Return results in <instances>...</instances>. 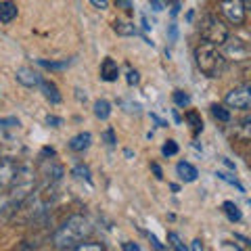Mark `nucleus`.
Masks as SVG:
<instances>
[{"label": "nucleus", "mask_w": 251, "mask_h": 251, "mask_svg": "<svg viewBox=\"0 0 251 251\" xmlns=\"http://www.w3.org/2000/svg\"><path fill=\"white\" fill-rule=\"evenodd\" d=\"M122 249H126V251H138L140 247L136 245V243H124V245H122Z\"/></svg>", "instance_id": "nucleus-33"}, {"label": "nucleus", "mask_w": 251, "mask_h": 251, "mask_svg": "<svg viewBox=\"0 0 251 251\" xmlns=\"http://www.w3.org/2000/svg\"><path fill=\"white\" fill-rule=\"evenodd\" d=\"M149 239H151V243H153V245H155V249H159V251H163V249H166V245H161V243H159V241H157V239L153 237V234H149Z\"/></svg>", "instance_id": "nucleus-34"}, {"label": "nucleus", "mask_w": 251, "mask_h": 251, "mask_svg": "<svg viewBox=\"0 0 251 251\" xmlns=\"http://www.w3.org/2000/svg\"><path fill=\"white\" fill-rule=\"evenodd\" d=\"M195 63H197V69L205 75V77H220L226 69V59L224 54L218 50V46L209 44V42H201L197 49H195Z\"/></svg>", "instance_id": "nucleus-3"}, {"label": "nucleus", "mask_w": 251, "mask_h": 251, "mask_svg": "<svg viewBox=\"0 0 251 251\" xmlns=\"http://www.w3.org/2000/svg\"><path fill=\"white\" fill-rule=\"evenodd\" d=\"M94 115H97L99 120H107V117L111 115V103L105 99H99L97 103H94Z\"/></svg>", "instance_id": "nucleus-16"}, {"label": "nucleus", "mask_w": 251, "mask_h": 251, "mask_svg": "<svg viewBox=\"0 0 251 251\" xmlns=\"http://www.w3.org/2000/svg\"><path fill=\"white\" fill-rule=\"evenodd\" d=\"M220 13L226 19V23H230L234 27L245 25L247 19V9L243 6L241 0H220Z\"/></svg>", "instance_id": "nucleus-6"}, {"label": "nucleus", "mask_w": 251, "mask_h": 251, "mask_svg": "<svg viewBox=\"0 0 251 251\" xmlns=\"http://www.w3.org/2000/svg\"><path fill=\"white\" fill-rule=\"evenodd\" d=\"M224 103H226V107H230V109L247 111V109L251 107V88L245 84V86H239V88L230 90L228 94H226Z\"/></svg>", "instance_id": "nucleus-8"}, {"label": "nucleus", "mask_w": 251, "mask_h": 251, "mask_svg": "<svg viewBox=\"0 0 251 251\" xmlns=\"http://www.w3.org/2000/svg\"><path fill=\"white\" fill-rule=\"evenodd\" d=\"M117 77H120V65H117L111 57L103 59V63H100V80L103 82H115Z\"/></svg>", "instance_id": "nucleus-10"}, {"label": "nucleus", "mask_w": 251, "mask_h": 251, "mask_svg": "<svg viewBox=\"0 0 251 251\" xmlns=\"http://www.w3.org/2000/svg\"><path fill=\"white\" fill-rule=\"evenodd\" d=\"M46 124L52 126V128H59V126L63 124V120H61V117H57V115H49V117H46Z\"/></svg>", "instance_id": "nucleus-30"}, {"label": "nucleus", "mask_w": 251, "mask_h": 251, "mask_svg": "<svg viewBox=\"0 0 251 251\" xmlns=\"http://www.w3.org/2000/svg\"><path fill=\"white\" fill-rule=\"evenodd\" d=\"M19 163L13 159H0V214L6 211V193L11 188V182L17 174Z\"/></svg>", "instance_id": "nucleus-5"}, {"label": "nucleus", "mask_w": 251, "mask_h": 251, "mask_svg": "<svg viewBox=\"0 0 251 251\" xmlns=\"http://www.w3.org/2000/svg\"><path fill=\"white\" fill-rule=\"evenodd\" d=\"M193 251H203V243L197 239V241H193V245H191Z\"/></svg>", "instance_id": "nucleus-35"}, {"label": "nucleus", "mask_w": 251, "mask_h": 251, "mask_svg": "<svg viewBox=\"0 0 251 251\" xmlns=\"http://www.w3.org/2000/svg\"><path fill=\"white\" fill-rule=\"evenodd\" d=\"M100 138L105 140L107 147H115V145H117V136H115V130H113V128H107L103 134H100Z\"/></svg>", "instance_id": "nucleus-24"}, {"label": "nucleus", "mask_w": 251, "mask_h": 251, "mask_svg": "<svg viewBox=\"0 0 251 251\" xmlns=\"http://www.w3.org/2000/svg\"><path fill=\"white\" fill-rule=\"evenodd\" d=\"M186 120H188V124L193 126V132H195V134H199V132L203 130V122H201V115H199L197 111H188V113H186Z\"/></svg>", "instance_id": "nucleus-19"}, {"label": "nucleus", "mask_w": 251, "mask_h": 251, "mask_svg": "<svg viewBox=\"0 0 251 251\" xmlns=\"http://www.w3.org/2000/svg\"><path fill=\"white\" fill-rule=\"evenodd\" d=\"M15 80H17L21 86H25V88H36V86H40L42 75L38 72H34L31 67H19L17 74H15Z\"/></svg>", "instance_id": "nucleus-9"}, {"label": "nucleus", "mask_w": 251, "mask_h": 251, "mask_svg": "<svg viewBox=\"0 0 251 251\" xmlns=\"http://www.w3.org/2000/svg\"><path fill=\"white\" fill-rule=\"evenodd\" d=\"M172 99H174V103H176L178 107H186L188 103H191V97H188L186 92H182V90H176Z\"/></svg>", "instance_id": "nucleus-23"}, {"label": "nucleus", "mask_w": 251, "mask_h": 251, "mask_svg": "<svg viewBox=\"0 0 251 251\" xmlns=\"http://www.w3.org/2000/svg\"><path fill=\"white\" fill-rule=\"evenodd\" d=\"M92 224L82 214H74L52 232V245L57 249H75L82 241L90 239Z\"/></svg>", "instance_id": "nucleus-1"}, {"label": "nucleus", "mask_w": 251, "mask_h": 251, "mask_svg": "<svg viewBox=\"0 0 251 251\" xmlns=\"http://www.w3.org/2000/svg\"><path fill=\"white\" fill-rule=\"evenodd\" d=\"M40 90H42V94H44V99L46 100H50L52 105H59L61 103V92H59V88H57V84L54 82H50V80H40Z\"/></svg>", "instance_id": "nucleus-11"}, {"label": "nucleus", "mask_w": 251, "mask_h": 251, "mask_svg": "<svg viewBox=\"0 0 251 251\" xmlns=\"http://www.w3.org/2000/svg\"><path fill=\"white\" fill-rule=\"evenodd\" d=\"M241 2H243V6H245V9H249V6H251V0H241Z\"/></svg>", "instance_id": "nucleus-38"}, {"label": "nucleus", "mask_w": 251, "mask_h": 251, "mask_svg": "<svg viewBox=\"0 0 251 251\" xmlns=\"http://www.w3.org/2000/svg\"><path fill=\"white\" fill-rule=\"evenodd\" d=\"M90 145H92V134L90 132H80V134H75L72 140H69V149L75 151V153L86 151Z\"/></svg>", "instance_id": "nucleus-13"}, {"label": "nucleus", "mask_w": 251, "mask_h": 251, "mask_svg": "<svg viewBox=\"0 0 251 251\" xmlns=\"http://www.w3.org/2000/svg\"><path fill=\"white\" fill-rule=\"evenodd\" d=\"M42 67H46V69H65L67 65H69V61H63V63H49V61H38Z\"/></svg>", "instance_id": "nucleus-27"}, {"label": "nucleus", "mask_w": 251, "mask_h": 251, "mask_svg": "<svg viewBox=\"0 0 251 251\" xmlns=\"http://www.w3.org/2000/svg\"><path fill=\"white\" fill-rule=\"evenodd\" d=\"M176 174H178V178L182 180V182H195L197 176H199V172H197V168H195V166H191L188 161H180L176 166Z\"/></svg>", "instance_id": "nucleus-12"}, {"label": "nucleus", "mask_w": 251, "mask_h": 251, "mask_svg": "<svg viewBox=\"0 0 251 251\" xmlns=\"http://www.w3.org/2000/svg\"><path fill=\"white\" fill-rule=\"evenodd\" d=\"M168 243H170V245L174 247L176 251H186V249H188L184 243H182V239H180L176 232H168Z\"/></svg>", "instance_id": "nucleus-20"}, {"label": "nucleus", "mask_w": 251, "mask_h": 251, "mask_svg": "<svg viewBox=\"0 0 251 251\" xmlns=\"http://www.w3.org/2000/svg\"><path fill=\"white\" fill-rule=\"evenodd\" d=\"M74 176L84 178L86 182H90V170L86 168V166H75V168H74Z\"/></svg>", "instance_id": "nucleus-25"}, {"label": "nucleus", "mask_w": 251, "mask_h": 251, "mask_svg": "<svg viewBox=\"0 0 251 251\" xmlns=\"http://www.w3.org/2000/svg\"><path fill=\"white\" fill-rule=\"evenodd\" d=\"M161 153L166 157H174L178 153V143L176 140H166V145L161 147Z\"/></svg>", "instance_id": "nucleus-22"}, {"label": "nucleus", "mask_w": 251, "mask_h": 251, "mask_svg": "<svg viewBox=\"0 0 251 251\" xmlns=\"http://www.w3.org/2000/svg\"><path fill=\"white\" fill-rule=\"evenodd\" d=\"M234 239H239L241 243H245V245H249V241H247L245 237H241V234H234Z\"/></svg>", "instance_id": "nucleus-37"}, {"label": "nucleus", "mask_w": 251, "mask_h": 251, "mask_svg": "<svg viewBox=\"0 0 251 251\" xmlns=\"http://www.w3.org/2000/svg\"><path fill=\"white\" fill-rule=\"evenodd\" d=\"M17 17V4L13 0H2L0 2V23H11Z\"/></svg>", "instance_id": "nucleus-14"}, {"label": "nucleus", "mask_w": 251, "mask_h": 251, "mask_svg": "<svg viewBox=\"0 0 251 251\" xmlns=\"http://www.w3.org/2000/svg\"><path fill=\"white\" fill-rule=\"evenodd\" d=\"M211 115H214L218 122H224V124H228L230 117H232L230 115V109H226L224 105H218V103L211 105Z\"/></svg>", "instance_id": "nucleus-18"}, {"label": "nucleus", "mask_w": 251, "mask_h": 251, "mask_svg": "<svg viewBox=\"0 0 251 251\" xmlns=\"http://www.w3.org/2000/svg\"><path fill=\"white\" fill-rule=\"evenodd\" d=\"M36 191V172L31 166H19L15 174L11 188L6 193V211H19L23 203L29 199V195Z\"/></svg>", "instance_id": "nucleus-2"}, {"label": "nucleus", "mask_w": 251, "mask_h": 251, "mask_svg": "<svg viewBox=\"0 0 251 251\" xmlns=\"http://www.w3.org/2000/svg\"><path fill=\"white\" fill-rule=\"evenodd\" d=\"M75 249H77V251H103L105 245H100V243H90L88 239H86V241H82Z\"/></svg>", "instance_id": "nucleus-21"}, {"label": "nucleus", "mask_w": 251, "mask_h": 251, "mask_svg": "<svg viewBox=\"0 0 251 251\" xmlns=\"http://www.w3.org/2000/svg\"><path fill=\"white\" fill-rule=\"evenodd\" d=\"M222 46H224V52H222L224 59H230V61H247L251 57V49H249V44L243 40V38L228 36Z\"/></svg>", "instance_id": "nucleus-7"}, {"label": "nucleus", "mask_w": 251, "mask_h": 251, "mask_svg": "<svg viewBox=\"0 0 251 251\" xmlns=\"http://www.w3.org/2000/svg\"><path fill=\"white\" fill-rule=\"evenodd\" d=\"M170 38H172V40H176V25L170 27Z\"/></svg>", "instance_id": "nucleus-36"}, {"label": "nucleus", "mask_w": 251, "mask_h": 251, "mask_svg": "<svg viewBox=\"0 0 251 251\" xmlns=\"http://www.w3.org/2000/svg\"><path fill=\"white\" fill-rule=\"evenodd\" d=\"M90 2H92L94 6H97V9H100V11L107 9V6H109V0H90Z\"/></svg>", "instance_id": "nucleus-32"}, {"label": "nucleus", "mask_w": 251, "mask_h": 251, "mask_svg": "<svg viewBox=\"0 0 251 251\" xmlns=\"http://www.w3.org/2000/svg\"><path fill=\"white\" fill-rule=\"evenodd\" d=\"M199 34L203 38V42H209L214 46H222L226 42V38L230 36V27L222 17L218 15H205L201 19L199 25Z\"/></svg>", "instance_id": "nucleus-4"}, {"label": "nucleus", "mask_w": 251, "mask_h": 251, "mask_svg": "<svg viewBox=\"0 0 251 251\" xmlns=\"http://www.w3.org/2000/svg\"><path fill=\"white\" fill-rule=\"evenodd\" d=\"M216 176H218V178H222V180H226V182H228V184H232V186H237L241 193H245V188H243V186L237 182V178H232V176H228V174H224V172H218Z\"/></svg>", "instance_id": "nucleus-26"}, {"label": "nucleus", "mask_w": 251, "mask_h": 251, "mask_svg": "<svg viewBox=\"0 0 251 251\" xmlns=\"http://www.w3.org/2000/svg\"><path fill=\"white\" fill-rule=\"evenodd\" d=\"M151 170H153V174H155L157 180L163 178V172H161V168H159V163H151Z\"/></svg>", "instance_id": "nucleus-31"}, {"label": "nucleus", "mask_w": 251, "mask_h": 251, "mask_svg": "<svg viewBox=\"0 0 251 251\" xmlns=\"http://www.w3.org/2000/svg\"><path fill=\"white\" fill-rule=\"evenodd\" d=\"M126 80H128L130 86H136L140 82V75H138V72H134V69H130V72L126 74Z\"/></svg>", "instance_id": "nucleus-28"}, {"label": "nucleus", "mask_w": 251, "mask_h": 251, "mask_svg": "<svg viewBox=\"0 0 251 251\" xmlns=\"http://www.w3.org/2000/svg\"><path fill=\"white\" fill-rule=\"evenodd\" d=\"M168 4H170V0H151L153 11H163V9H168Z\"/></svg>", "instance_id": "nucleus-29"}, {"label": "nucleus", "mask_w": 251, "mask_h": 251, "mask_svg": "<svg viewBox=\"0 0 251 251\" xmlns=\"http://www.w3.org/2000/svg\"><path fill=\"white\" fill-rule=\"evenodd\" d=\"M113 29H115V34H120V36H136L138 34V29L134 23H130V21H122V19H117L113 23Z\"/></svg>", "instance_id": "nucleus-15"}, {"label": "nucleus", "mask_w": 251, "mask_h": 251, "mask_svg": "<svg viewBox=\"0 0 251 251\" xmlns=\"http://www.w3.org/2000/svg\"><path fill=\"white\" fill-rule=\"evenodd\" d=\"M222 209H224V214H226V218H228L230 222H241L243 214H241V209H239V205H237V203H232V201H226L224 205H222Z\"/></svg>", "instance_id": "nucleus-17"}]
</instances>
